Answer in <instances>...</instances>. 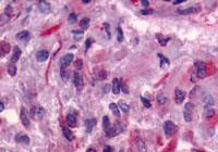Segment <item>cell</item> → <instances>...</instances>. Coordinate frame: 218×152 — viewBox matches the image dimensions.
<instances>
[{"instance_id": "cell-1", "label": "cell", "mask_w": 218, "mask_h": 152, "mask_svg": "<svg viewBox=\"0 0 218 152\" xmlns=\"http://www.w3.org/2000/svg\"><path fill=\"white\" fill-rule=\"evenodd\" d=\"M193 109H194L193 103H191V102L185 103L184 109H183V116H184L185 122L192 121V113H193Z\"/></svg>"}, {"instance_id": "cell-2", "label": "cell", "mask_w": 218, "mask_h": 152, "mask_svg": "<svg viewBox=\"0 0 218 152\" xmlns=\"http://www.w3.org/2000/svg\"><path fill=\"white\" fill-rule=\"evenodd\" d=\"M195 69H196V75L198 78H204L206 77V64L202 61L195 63Z\"/></svg>"}, {"instance_id": "cell-3", "label": "cell", "mask_w": 218, "mask_h": 152, "mask_svg": "<svg viewBox=\"0 0 218 152\" xmlns=\"http://www.w3.org/2000/svg\"><path fill=\"white\" fill-rule=\"evenodd\" d=\"M123 129H125V127H123V125H122L121 123H116V124H114V126H111L110 129L108 130L107 135H108V137H114V136H117L118 134H120Z\"/></svg>"}, {"instance_id": "cell-4", "label": "cell", "mask_w": 218, "mask_h": 152, "mask_svg": "<svg viewBox=\"0 0 218 152\" xmlns=\"http://www.w3.org/2000/svg\"><path fill=\"white\" fill-rule=\"evenodd\" d=\"M177 130V127L176 125L173 124L171 121H167L164 123V131H165V134L168 136H171Z\"/></svg>"}, {"instance_id": "cell-5", "label": "cell", "mask_w": 218, "mask_h": 152, "mask_svg": "<svg viewBox=\"0 0 218 152\" xmlns=\"http://www.w3.org/2000/svg\"><path fill=\"white\" fill-rule=\"evenodd\" d=\"M44 113H45V111L42 107H33L31 110L32 118H36V120H41L44 116Z\"/></svg>"}, {"instance_id": "cell-6", "label": "cell", "mask_w": 218, "mask_h": 152, "mask_svg": "<svg viewBox=\"0 0 218 152\" xmlns=\"http://www.w3.org/2000/svg\"><path fill=\"white\" fill-rule=\"evenodd\" d=\"M73 83H74V86L76 87L77 90H81L83 88V77L81 75L80 73H74L73 75Z\"/></svg>"}, {"instance_id": "cell-7", "label": "cell", "mask_w": 218, "mask_h": 152, "mask_svg": "<svg viewBox=\"0 0 218 152\" xmlns=\"http://www.w3.org/2000/svg\"><path fill=\"white\" fill-rule=\"evenodd\" d=\"M14 140L17 142V143H23V145H30L31 142V139L28 135H23V134H17L15 136Z\"/></svg>"}, {"instance_id": "cell-8", "label": "cell", "mask_w": 218, "mask_h": 152, "mask_svg": "<svg viewBox=\"0 0 218 152\" xmlns=\"http://www.w3.org/2000/svg\"><path fill=\"white\" fill-rule=\"evenodd\" d=\"M73 61V54L72 53H69V54H66L62 57V59L60 61V64H61V67L62 69H66L67 66L70 65V63Z\"/></svg>"}, {"instance_id": "cell-9", "label": "cell", "mask_w": 218, "mask_h": 152, "mask_svg": "<svg viewBox=\"0 0 218 152\" xmlns=\"http://www.w3.org/2000/svg\"><path fill=\"white\" fill-rule=\"evenodd\" d=\"M48 57H49V52L47 50H39L36 53V59H37L38 62H45L46 60L48 59Z\"/></svg>"}, {"instance_id": "cell-10", "label": "cell", "mask_w": 218, "mask_h": 152, "mask_svg": "<svg viewBox=\"0 0 218 152\" xmlns=\"http://www.w3.org/2000/svg\"><path fill=\"white\" fill-rule=\"evenodd\" d=\"M175 98H176V102L178 104H181L183 102L184 98H185V93L184 91H182L181 89L179 88H177L176 91H175Z\"/></svg>"}, {"instance_id": "cell-11", "label": "cell", "mask_w": 218, "mask_h": 152, "mask_svg": "<svg viewBox=\"0 0 218 152\" xmlns=\"http://www.w3.org/2000/svg\"><path fill=\"white\" fill-rule=\"evenodd\" d=\"M38 8H39L41 12H43V13H48V12H50V10H51L50 4H49L47 1H43V0L38 2Z\"/></svg>"}, {"instance_id": "cell-12", "label": "cell", "mask_w": 218, "mask_h": 152, "mask_svg": "<svg viewBox=\"0 0 218 152\" xmlns=\"http://www.w3.org/2000/svg\"><path fill=\"white\" fill-rule=\"evenodd\" d=\"M21 49L19 48V47H14L13 49V54H12V57H11L10 59V62L12 63V64H14V63L17 62V60L20 59V57H21Z\"/></svg>"}, {"instance_id": "cell-13", "label": "cell", "mask_w": 218, "mask_h": 152, "mask_svg": "<svg viewBox=\"0 0 218 152\" xmlns=\"http://www.w3.org/2000/svg\"><path fill=\"white\" fill-rule=\"evenodd\" d=\"M20 116H21L22 124L24 125L25 127H28V126H30V118H28V113H26V111H25L24 108H22L21 109V114H20Z\"/></svg>"}, {"instance_id": "cell-14", "label": "cell", "mask_w": 218, "mask_h": 152, "mask_svg": "<svg viewBox=\"0 0 218 152\" xmlns=\"http://www.w3.org/2000/svg\"><path fill=\"white\" fill-rule=\"evenodd\" d=\"M96 123H97L96 118H88V120L85 121V126H86L87 133H92L93 128L96 126Z\"/></svg>"}, {"instance_id": "cell-15", "label": "cell", "mask_w": 218, "mask_h": 152, "mask_svg": "<svg viewBox=\"0 0 218 152\" xmlns=\"http://www.w3.org/2000/svg\"><path fill=\"white\" fill-rule=\"evenodd\" d=\"M15 38H17V39H20L22 42H28V38H30V33H28V31H22L15 35Z\"/></svg>"}, {"instance_id": "cell-16", "label": "cell", "mask_w": 218, "mask_h": 152, "mask_svg": "<svg viewBox=\"0 0 218 152\" xmlns=\"http://www.w3.org/2000/svg\"><path fill=\"white\" fill-rule=\"evenodd\" d=\"M111 89H112V92L114 95H119L120 92V80L118 78H114L112 80V85H111Z\"/></svg>"}, {"instance_id": "cell-17", "label": "cell", "mask_w": 218, "mask_h": 152, "mask_svg": "<svg viewBox=\"0 0 218 152\" xmlns=\"http://www.w3.org/2000/svg\"><path fill=\"white\" fill-rule=\"evenodd\" d=\"M200 11V8L198 7H192V8H188V9H179L178 12L180 14H190V13H196Z\"/></svg>"}, {"instance_id": "cell-18", "label": "cell", "mask_w": 218, "mask_h": 152, "mask_svg": "<svg viewBox=\"0 0 218 152\" xmlns=\"http://www.w3.org/2000/svg\"><path fill=\"white\" fill-rule=\"evenodd\" d=\"M62 131H63V136L66 137V139H68V140H70V141L74 139V135H73L72 131L70 130V128H68V127L64 126V127L62 128Z\"/></svg>"}, {"instance_id": "cell-19", "label": "cell", "mask_w": 218, "mask_h": 152, "mask_svg": "<svg viewBox=\"0 0 218 152\" xmlns=\"http://www.w3.org/2000/svg\"><path fill=\"white\" fill-rule=\"evenodd\" d=\"M109 109L111 110L112 114L116 118H120V110H119V105L116 103H110L109 104Z\"/></svg>"}, {"instance_id": "cell-20", "label": "cell", "mask_w": 218, "mask_h": 152, "mask_svg": "<svg viewBox=\"0 0 218 152\" xmlns=\"http://www.w3.org/2000/svg\"><path fill=\"white\" fill-rule=\"evenodd\" d=\"M67 122H68V124L71 126V127H75L76 126V118L74 114H68L67 115Z\"/></svg>"}, {"instance_id": "cell-21", "label": "cell", "mask_w": 218, "mask_h": 152, "mask_svg": "<svg viewBox=\"0 0 218 152\" xmlns=\"http://www.w3.org/2000/svg\"><path fill=\"white\" fill-rule=\"evenodd\" d=\"M103 127H104L105 133L107 134L108 130H109L111 127L110 121H109V118H108V116H104V118H103Z\"/></svg>"}, {"instance_id": "cell-22", "label": "cell", "mask_w": 218, "mask_h": 152, "mask_svg": "<svg viewBox=\"0 0 218 152\" xmlns=\"http://www.w3.org/2000/svg\"><path fill=\"white\" fill-rule=\"evenodd\" d=\"M135 143H136V147H138V151L140 152H146V146H145V143H144V141H143L142 139L138 138L136 139V141H135Z\"/></svg>"}, {"instance_id": "cell-23", "label": "cell", "mask_w": 218, "mask_h": 152, "mask_svg": "<svg viewBox=\"0 0 218 152\" xmlns=\"http://www.w3.org/2000/svg\"><path fill=\"white\" fill-rule=\"evenodd\" d=\"M157 55H158V58H159V60H160V66H162V67H166V66L169 65L170 61L167 59L166 57H164L162 53H158Z\"/></svg>"}, {"instance_id": "cell-24", "label": "cell", "mask_w": 218, "mask_h": 152, "mask_svg": "<svg viewBox=\"0 0 218 152\" xmlns=\"http://www.w3.org/2000/svg\"><path fill=\"white\" fill-rule=\"evenodd\" d=\"M156 38H157V40H158V42H159L162 46H166L167 42H169V38H166L164 37L163 35L160 34H156Z\"/></svg>"}, {"instance_id": "cell-25", "label": "cell", "mask_w": 218, "mask_h": 152, "mask_svg": "<svg viewBox=\"0 0 218 152\" xmlns=\"http://www.w3.org/2000/svg\"><path fill=\"white\" fill-rule=\"evenodd\" d=\"M214 114H215V112H214V109H213V108H209V107L205 108V110H204V116L206 118L214 116Z\"/></svg>"}, {"instance_id": "cell-26", "label": "cell", "mask_w": 218, "mask_h": 152, "mask_svg": "<svg viewBox=\"0 0 218 152\" xmlns=\"http://www.w3.org/2000/svg\"><path fill=\"white\" fill-rule=\"evenodd\" d=\"M88 25H90V19L88 17H84V19H82L80 22V26L83 29H86L87 27H88Z\"/></svg>"}, {"instance_id": "cell-27", "label": "cell", "mask_w": 218, "mask_h": 152, "mask_svg": "<svg viewBox=\"0 0 218 152\" xmlns=\"http://www.w3.org/2000/svg\"><path fill=\"white\" fill-rule=\"evenodd\" d=\"M8 73H9L11 76H14L17 74V66L14 65V64H12V63H10V65L8 67Z\"/></svg>"}, {"instance_id": "cell-28", "label": "cell", "mask_w": 218, "mask_h": 152, "mask_svg": "<svg viewBox=\"0 0 218 152\" xmlns=\"http://www.w3.org/2000/svg\"><path fill=\"white\" fill-rule=\"evenodd\" d=\"M118 105H119V108H120V110H122L123 112H125V113H128V112H129V109H130V107H129L127 103H125V102L120 101Z\"/></svg>"}, {"instance_id": "cell-29", "label": "cell", "mask_w": 218, "mask_h": 152, "mask_svg": "<svg viewBox=\"0 0 218 152\" xmlns=\"http://www.w3.org/2000/svg\"><path fill=\"white\" fill-rule=\"evenodd\" d=\"M1 51H2V54L9 52L10 51V45L7 44V42H2V44H1Z\"/></svg>"}, {"instance_id": "cell-30", "label": "cell", "mask_w": 218, "mask_h": 152, "mask_svg": "<svg viewBox=\"0 0 218 152\" xmlns=\"http://www.w3.org/2000/svg\"><path fill=\"white\" fill-rule=\"evenodd\" d=\"M60 74H61V77H62V80H64V82H67V80H69L70 74L68 73V71H66V69H61V72H60Z\"/></svg>"}, {"instance_id": "cell-31", "label": "cell", "mask_w": 218, "mask_h": 152, "mask_svg": "<svg viewBox=\"0 0 218 152\" xmlns=\"http://www.w3.org/2000/svg\"><path fill=\"white\" fill-rule=\"evenodd\" d=\"M141 101H142L143 105L145 108H147V109H149V108L152 107V103H151V101H149L148 99H146V98H144V97H141Z\"/></svg>"}, {"instance_id": "cell-32", "label": "cell", "mask_w": 218, "mask_h": 152, "mask_svg": "<svg viewBox=\"0 0 218 152\" xmlns=\"http://www.w3.org/2000/svg\"><path fill=\"white\" fill-rule=\"evenodd\" d=\"M167 101V98L164 96V95H162V93H159L158 96H157V102L159 104H164L165 102Z\"/></svg>"}, {"instance_id": "cell-33", "label": "cell", "mask_w": 218, "mask_h": 152, "mask_svg": "<svg viewBox=\"0 0 218 152\" xmlns=\"http://www.w3.org/2000/svg\"><path fill=\"white\" fill-rule=\"evenodd\" d=\"M97 78L98 80H105V78H107V72L106 71H101V72L97 74Z\"/></svg>"}, {"instance_id": "cell-34", "label": "cell", "mask_w": 218, "mask_h": 152, "mask_svg": "<svg viewBox=\"0 0 218 152\" xmlns=\"http://www.w3.org/2000/svg\"><path fill=\"white\" fill-rule=\"evenodd\" d=\"M117 33H118V42H121L123 40V33H122V29L120 27L117 28Z\"/></svg>"}, {"instance_id": "cell-35", "label": "cell", "mask_w": 218, "mask_h": 152, "mask_svg": "<svg viewBox=\"0 0 218 152\" xmlns=\"http://www.w3.org/2000/svg\"><path fill=\"white\" fill-rule=\"evenodd\" d=\"M92 44H93V39H92V38H87V40L85 42V52L91 48Z\"/></svg>"}, {"instance_id": "cell-36", "label": "cell", "mask_w": 218, "mask_h": 152, "mask_svg": "<svg viewBox=\"0 0 218 152\" xmlns=\"http://www.w3.org/2000/svg\"><path fill=\"white\" fill-rule=\"evenodd\" d=\"M68 21H69L70 23H75L76 22V14L75 13L70 14L69 17H68Z\"/></svg>"}, {"instance_id": "cell-37", "label": "cell", "mask_w": 218, "mask_h": 152, "mask_svg": "<svg viewBox=\"0 0 218 152\" xmlns=\"http://www.w3.org/2000/svg\"><path fill=\"white\" fill-rule=\"evenodd\" d=\"M153 12H154V11L151 10V9H148V10H142V11H141V13L144 14V15H147V14H152Z\"/></svg>"}, {"instance_id": "cell-38", "label": "cell", "mask_w": 218, "mask_h": 152, "mask_svg": "<svg viewBox=\"0 0 218 152\" xmlns=\"http://www.w3.org/2000/svg\"><path fill=\"white\" fill-rule=\"evenodd\" d=\"M75 64H76V65H75L76 69H82V60H79V61H76Z\"/></svg>"}, {"instance_id": "cell-39", "label": "cell", "mask_w": 218, "mask_h": 152, "mask_svg": "<svg viewBox=\"0 0 218 152\" xmlns=\"http://www.w3.org/2000/svg\"><path fill=\"white\" fill-rule=\"evenodd\" d=\"M141 4H142L144 7H148V6H149V1H147V0H142V1H141Z\"/></svg>"}, {"instance_id": "cell-40", "label": "cell", "mask_w": 218, "mask_h": 152, "mask_svg": "<svg viewBox=\"0 0 218 152\" xmlns=\"http://www.w3.org/2000/svg\"><path fill=\"white\" fill-rule=\"evenodd\" d=\"M103 152H111V148L109 147V146H105L104 150H103Z\"/></svg>"}, {"instance_id": "cell-41", "label": "cell", "mask_w": 218, "mask_h": 152, "mask_svg": "<svg viewBox=\"0 0 218 152\" xmlns=\"http://www.w3.org/2000/svg\"><path fill=\"white\" fill-rule=\"evenodd\" d=\"M105 26H106V32H107V34H108V38H110V32H109V25H108V24H105Z\"/></svg>"}, {"instance_id": "cell-42", "label": "cell", "mask_w": 218, "mask_h": 152, "mask_svg": "<svg viewBox=\"0 0 218 152\" xmlns=\"http://www.w3.org/2000/svg\"><path fill=\"white\" fill-rule=\"evenodd\" d=\"M184 0H176V1H173V4H182Z\"/></svg>"}, {"instance_id": "cell-43", "label": "cell", "mask_w": 218, "mask_h": 152, "mask_svg": "<svg viewBox=\"0 0 218 152\" xmlns=\"http://www.w3.org/2000/svg\"><path fill=\"white\" fill-rule=\"evenodd\" d=\"M4 102H1V103H0V111H4Z\"/></svg>"}, {"instance_id": "cell-44", "label": "cell", "mask_w": 218, "mask_h": 152, "mask_svg": "<svg viewBox=\"0 0 218 152\" xmlns=\"http://www.w3.org/2000/svg\"><path fill=\"white\" fill-rule=\"evenodd\" d=\"M86 152H97L96 150H95V149H93V148H90V149H87V151Z\"/></svg>"}, {"instance_id": "cell-45", "label": "cell", "mask_w": 218, "mask_h": 152, "mask_svg": "<svg viewBox=\"0 0 218 152\" xmlns=\"http://www.w3.org/2000/svg\"><path fill=\"white\" fill-rule=\"evenodd\" d=\"M82 2H83V4H90V2H91V0H83Z\"/></svg>"}, {"instance_id": "cell-46", "label": "cell", "mask_w": 218, "mask_h": 152, "mask_svg": "<svg viewBox=\"0 0 218 152\" xmlns=\"http://www.w3.org/2000/svg\"><path fill=\"white\" fill-rule=\"evenodd\" d=\"M119 152H123V150H120V151H119Z\"/></svg>"}, {"instance_id": "cell-47", "label": "cell", "mask_w": 218, "mask_h": 152, "mask_svg": "<svg viewBox=\"0 0 218 152\" xmlns=\"http://www.w3.org/2000/svg\"><path fill=\"white\" fill-rule=\"evenodd\" d=\"M192 152H198V151H192Z\"/></svg>"}]
</instances>
